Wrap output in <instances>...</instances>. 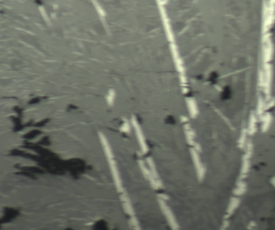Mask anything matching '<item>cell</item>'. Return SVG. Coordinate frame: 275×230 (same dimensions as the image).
<instances>
[{"mask_svg": "<svg viewBox=\"0 0 275 230\" xmlns=\"http://www.w3.org/2000/svg\"><path fill=\"white\" fill-rule=\"evenodd\" d=\"M114 92L112 90L109 91L108 94L106 97V99L109 103L112 102L113 99H114Z\"/></svg>", "mask_w": 275, "mask_h": 230, "instance_id": "cell-7", "label": "cell"}, {"mask_svg": "<svg viewBox=\"0 0 275 230\" xmlns=\"http://www.w3.org/2000/svg\"><path fill=\"white\" fill-rule=\"evenodd\" d=\"M20 214L19 211L14 209L5 208L4 216L1 219V223H7L11 222L13 219L15 218Z\"/></svg>", "mask_w": 275, "mask_h": 230, "instance_id": "cell-2", "label": "cell"}, {"mask_svg": "<svg viewBox=\"0 0 275 230\" xmlns=\"http://www.w3.org/2000/svg\"><path fill=\"white\" fill-rule=\"evenodd\" d=\"M16 174H17V175H24V176H28V177L31 178V179H36V177L33 174H32L31 173L28 172V171H20V172H18V173H16Z\"/></svg>", "mask_w": 275, "mask_h": 230, "instance_id": "cell-6", "label": "cell"}, {"mask_svg": "<svg viewBox=\"0 0 275 230\" xmlns=\"http://www.w3.org/2000/svg\"><path fill=\"white\" fill-rule=\"evenodd\" d=\"M93 228L95 230H104L108 229V226L106 223L103 220H100L97 221L94 225Z\"/></svg>", "mask_w": 275, "mask_h": 230, "instance_id": "cell-5", "label": "cell"}, {"mask_svg": "<svg viewBox=\"0 0 275 230\" xmlns=\"http://www.w3.org/2000/svg\"><path fill=\"white\" fill-rule=\"evenodd\" d=\"M65 168L71 172L73 177L78 178V175L85 171V163L82 160L73 159L65 161Z\"/></svg>", "mask_w": 275, "mask_h": 230, "instance_id": "cell-1", "label": "cell"}, {"mask_svg": "<svg viewBox=\"0 0 275 230\" xmlns=\"http://www.w3.org/2000/svg\"><path fill=\"white\" fill-rule=\"evenodd\" d=\"M233 94L232 88L230 86H226L224 88L221 94V98L224 100H227L231 98Z\"/></svg>", "mask_w": 275, "mask_h": 230, "instance_id": "cell-4", "label": "cell"}, {"mask_svg": "<svg viewBox=\"0 0 275 230\" xmlns=\"http://www.w3.org/2000/svg\"><path fill=\"white\" fill-rule=\"evenodd\" d=\"M17 168L21 169L22 171H28L30 173H39V174H43L44 173V171L42 169H40L38 167H19V166L16 165Z\"/></svg>", "mask_w": 275, "mask_h": 230, "instance_id": "cell-3", "label": "cell"}]
</instances>
